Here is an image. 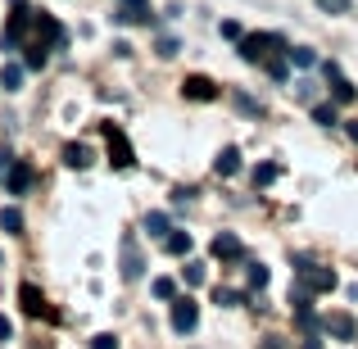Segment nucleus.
Wrapping results in <instances>:
<instances>
[{"instance_id": "obj_1", "label": "nucleus", "mask_w": 358, "mask_h": 349, "mask_svg": "<svg viewBox=\"0 0 358 349\" xmlns=\"http://www.w3.org/2000/svg\"><path fill=\"white\" fill-rule=\"evenodd\" d=\"M290 45L281 41L277 32H250V36H241V59L245 64H263V69H268V64H277V55H286Z\"/></svg>"}, {"instance_id": "obj_2", "label": "nucleus", "mask_w": 358, "mask_h": 349, "mask_svg": "<svg viewBox=\"0 0 358 349\" xmlns=\"http://www.w3.org/2000/svg\"><path fill=\"white\" fill-rule=\"evenodd\" d=\"M295 277H299V286H304L308 295H327V290H336V272L322 268V263H313V259H295Z\"/></svg>"}, {"instance_id": "obj_3", "label": "nucleus", "mask_w": 358, "mask_h": 349, "mask_svg": "<svg viewBox=\"0 0 358 349\" xmlns=\"http://www.w3.org/2000/svg\"><path fill=\"white\" fill-rule=\"evenodd\" d=\"M27 27H36L32 14H27V0H14V14H9L5 32H0V45H5V50H18V45L27 41Z\"/></svg>"}, {"instance_id": "obj_4", "label": "nucleus", "mask_w": 358, "mask_h": 349, "mask_svg": "<svg viewBox=\"0 0 358 349\" xmlns=\"http://www.w3.org/2000/svg\"><path fill=\"white\" fill-rule=\"evenodd\" d=\"M105 141H109V164H114V168H131V164H136V155H131L127 131H122V127L105 122Z\"/></svg>"}, {"instance_id": "obj_5", "label": "nucleus", "mask_w": 358, "mask_h": 349, "mask_svg": "<svg viewBox=\"0 0 358 349\" xmlns=\"http://www.w3.org/2000/svg\"><path fill=\"white\" fill-rule=\"evenodd\" d=\"M195 322H200V304H195L191 295L173 299V332L186 336V332H195Z\"/></svg>"}, {"instance_id": "obj_6", "label": "nucleus", "mask_w": 358, "mask_h": 349, "mask_svg": "<svg viewBox=\"0 0 358 349\" xmlns=\"http://www.w3.org/2000/svg\"><path fill=\"white\" fill-rule=\"evenodd\" d=\"M141 272H145V259H141V245H136V236H122V277L127 281H136Z\"/></svg>"}, {"instance_id": "obj_7", "label": "nucleus", "mask_w": 358, "mask_h": 349, "mask_svg": "<svg viewBox=\"0 0 358 349\" xmlns=\"http://www.w3.org/2000/svg\"><path fill=\"white\" fill-rule=\"evenodd\" d=\"M18 304H23L27 318H50V304H45V295L32 286V281H23V286H18Z\"/></svg>"}, {"instance_id": "obj_8", "label": "nucleus", "mask_w": 358, "mask_h": 349, "mask_svg": "<svg viewBox=\"0 0 358 349\" xmlns=\"http://www.w3.org/2000/svg\"><path fill=\"white\" fill-rule=\"evenodd\" d=\"M327 87H331V96H336V100H341V105H350V100L358 96V91H354V82H350V78H345V73H341V69H336V64H327Z\"/></svg>"}, {"instance_id": "obj_9", "label": "nucleus", "mask_w": 358, "mask_h": 349, "mask_svg": "<svg viewBox=\"0 0 358 349\" xmlns=\"http://www.w3.org/2000/svg\"><path fill=\"white\" fill-rule=\"evenodd\" d=\"M27 186H32V168L18 159V164H9V173H5V191L9 195H27Z\"/></svg>"}, {"instance_id": "obj_10", "label": "nucleus", "mask_w": 358, "mask_h": 349, "mask_svg": "<svg viewBox=\"0 0 358 349\" xmlns=\"http://www.w3.org/2000/svg\"><path fill=\"white\" fill-rule=\"evenodd\" d=\"M213 254L236 263V259H245V241H241V236H231V232H218V236H213Z\"/></svg>"}, {"instance_id": "obj_11", "label": "nucleus", "mask_w": 358, "mask_h": 349, "mask_svg": "<svg viewBox=\"0 0 358 349\" xmlns=\"http://www.w3.org/2000/svg\"><path fill=\"white\" fill-rule=\"evenodd\" d=\"M322 327L336 336V341H354V336H358V322H354L350 313H327V318H322Z\"/></svg>"}, {"instance_id": "obj_12", "label": "nucleus", "mask_w": 358, "mask_h": 349, "mask_svg": "<svg viewBox=\"0 0 358 349\" xmlns=\"http://www.w3.org/2000/svg\"><path fill=\"white\" fill-rule=\"evenodd\" d=\"M182 96L186 100H218V87H213L209 78H200V73H195V78L182 82Z\"/></svg>"}, {"instance_id": "obj_13", "label": "nucleus", "mask_w": 358, "mask_h": 349, "mask_svg": "<svg viewBox=\"0 0 358 349\" xmlns=\"http://www.w3.org/2000/svg\"><path fill=\"white\" fill-rule=\"evenodd\" d=\"M122 23H150V0H118Z\"/></svg>"}, {"instance_id": "obj_14", "label": "nucleus", "mask_w": 358, "mask_h": 349, "mask_svg": "<svg viewBox=\"0 0 358 349\" xmlns=\"http://www.w3.org/2000/svg\"><path fill=\"white\" fill-rule=\"evenodd\" d=\"M213 173H218V177H231V173H241V150H236V145H227L218 159H213Z\"/></svg>"}, {"instance_id": "obj_15", "label": "nucleus", "mask_w": 358, "mask_h": 349, "mask_svg": "<svg viewBox=\"0 0 358 349\" xmlns=\"http://www.w3.org/2000/svg\"><path fill=\"white\" fill-rule=\"evenodd\" d=\"M145 232L155 236V241H168V232H173V222H168V213H145Z\"/></svg>"}, {"instance_id": "obj_16", "label": "nucleus", "mask_w": 358, "mask_h": 349, "mask_svg": "<svg viewBox=\"0 0 358 349\" xmlns=\"http://www.w3.org/2000/svg\"><path fill=\"white\" fill-rule=\"evenodd\" d=\"M286 59L295 64V69H313V64H317V50H308V45H290Z\"/></svg>"}, {"instance_id": "obj_17", "label": "nucleus", "mask_w": 358, "mask_h": 349, "mask_svg": "<svg viewBox=\"0 0 358 349\" xmlns=\"http://www.w3.org/2000/svg\"><path fill=\"white\" fill-rule=\"evenodd\" d=\"M164 250H168V254H177V259H182V254H191V232H168Z\"/></svg>"}, {"instance_id": "obj_18", "label": "nucleus", "mask_w": 358, "mask_h": 349, "mask_svg": "<svg viewBox=\"0 0 358 349\" xmlns=\"http://www.w3.org/2000/svg\"><path fill=\"white\" fill-rule=\"evenodd\" d=\"M23 50H27V69H45V59H50V45H41V41H27Z\"/></svg>"}, {"instance_id": "obj_19", "label": "nucleus", "mask_w": 358, "mask_h": 349, "mask_svg": "<svg viewBox=\"0 0 358 349\" xmlns=\"http://www.w3.org/2000/svg\"><path fill=\"white\" fill-rule=\"evenodd\" d=\"M64 164H69V168H87L91 164V150L87 145H64Z\"/></svg>"}, {"instance_id": "obj_20", "label": "nucleus", "mask_w": 358, "mask_h": 349, "mask_svg": "<svg viewBox=\"0 0 358 349\" xmlns=\"http://www.w3.org/2000/svg\"><path fill=\"white\" fill-rule=\"evenodd\" d=\"M0 227H5L9 236H18V232H23V213H18V209H0Z\"/></svg>"}, {"instance_id": "obj_21", "label": "nucleus", "mask_w": 358, "mask_h": 349, "mask_svg": "<svg viewBox=\"0 0 358 349\" xmlns=\"http://www.w3.org/2000/svg\"><path fill=\"white\" fill-rule=\"evenodd\" d=\"M245 277H250V286H254V290H263V286H268V277H272V272L263 268V263H250V268H245Z\"/></svg>"}, {"instance_id": "obj_22", "label": "nucleus", "mask_w": 358, "mask_h": 349, "mask_svg": "<svg viewBox=\"0 0 358 349\" xmlns=\"http://www.w3.org/2000/svg\"><path fill=\"white\" fill-rule=\"evenodd\" d=\"M277 173H281L277 164H259V168H254V186H268V182H277Z\"/></svg>"}, {"instance_id": "obj_23", "label": "nucleus", "mask_w": 358, "mask_h": 349, "mask_svg": "<svg viewBox=\"0 0 358 349\" xmlns=\"http://www.w3.org/2000/svg\"><path fill=\"white\" fill-rule=\"evenodd\" d=\"M18 82H23V69H18V64H9V69L0 73V87H5V91H18Z\"/></svg>"}, {"instance_id": "obj_24", "label": "nucleus", "mask_w": 358, "mask_h": 349, "mask_svg": "<svg viewBox=\"0 0 358 349\" xmlns=\"http://www.w3.org/2000/svg\"><path fill=\"white\" fill-rule=\"evenodd\" d=\"M155 295L159 299H177V281L173 277H155Z\"/></svg>"}, {"instance_id": "obj_25", "label": "nucleus", "mask_w": 358, "mask_h": 349, "mask_svg": "<svg viewBox=\"0 0 358 349\" xmlns=\"http://www.w3.org/2000/svg\"><path fill=\"white\" fill-rule=\"evenodd\" d=\"M313 122H322V127H336V122H341V118H336V105H317V109H313Z\"/></svg>"}, {"instance_id": "obj_26", "label": "nucleus", "mask_w": 358, "mask_h": 349, "mask_svg": "<svg viewBox=\"0 0 358 349\" xmlns=\"http://www.w3.org/2000/svg\"><path fill=\"white\" fill-rule=\"evenodd\" d=\"M317 9H327V14H350L354 0H317Z\"/></svg>"}, {"instance_id": "obj_27", "label": "nucleus", "mask_w": 358, "mask_h": 349, "mask_svg": "<svg viewBox=\"0 0 358 349\" xmlns=\"http://www.w3.org/2000/svg\"><path fill=\"white\" fill-rule=\"evenodd\" d=\"M200 281H204V268L200 263H186V286H200Z\"/></svg>"}, {"instance_id": "obj_28", "label": "nucleus", "mask_w": 358, "mask_h": 349, "mask_svg": "<svg viewBox=\"0 0 358 349\" xmlns=\"http://www.w3.org/2000/svg\"><path fill=\"white\" fill-rule=\"evenodd\" d=\"M91 349H118V336H109V332H100L96 341H91Z\"/></svg>"}, {"instance_id": "obj_29", "label": "nucleus", "mask_w": 358, "mask_h": 349, "mask_svg": "<svg viewBox=\"0 0 358 349\" xmlns=\"http://www.w3.org/2000/svg\"><path fill=\"white\" fill-rule=\"evenodd\" d=\"M236 109H241V114H263V109H259V105H254V100H250V96H241V91H236Z\"/></svg>"}, {"instance_id": "obj_30", "label": "nucleus", "mask_w": 358, "mask_h": 349, "mask_svg": "<svg viewBox=\"0 0 358 349\" xmlns=\"http://www.w3.org/2000/svg\"><path fill=\"white\" fill-rule=\"evenodd\" d=\"M222 36H231V41H241L245 32H241V23H231V18H227V23H222Z\"/></svg>"}, {"instance_id": "obj_31", "label": "nucleus", "mask_w": 358, "mask_h": 349, "mask_svg": "<svg viewBox=\"0 0 358 349\" xmlns=\"http://www.w3.org/2000/svg\"><path fill=\"white\" fill-rule=\"evenodd\" d=\"M0 341H9V322H5V318H0Z\"/></svg>"}, {"instance_id": "obj_32", "label": "nucleus", "mask_w": 358, "mask_h": 349, "mask_svg": "<svg viewBox=\"0 0 358 349\" xmlns=\"http://www.w3.org/2000/svg\"><path fill=\"white\" fill-rule=\"evenodd\" d=\"M9 164H14V159H9V155H0V173H9Z\"/></svg>"}, {"instance_id": "obj_33", "label": "nucleus", "mask_w": 358, "mask_h": 349, "mask_svg": "<svg viewBox=\"0 0 358 349\" xmlns=\"http://www.w3.org/2000/svg\"><path fill=\"white\" fill-rule=\"evenodd\" d=\"M304 349H322V345H317V341H313V336H308V341H304Z\"/></svg>"}, {"instance_id": "obj_34", "label": "nucleus", "mask_w": 358, "mask_h": 349, "mask_svg": "<svg viewBox=\"0 0 358 349\" xmlns=\"http://www.w3.org/2000/svg\"><path fill=\"white\" fill-rule=\"evenodd\" d=\"M350 136H354V141H358V122H350Z\"/></svg>"}]
</instances>
